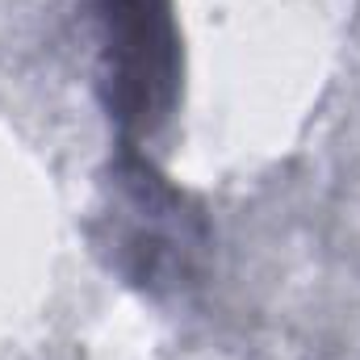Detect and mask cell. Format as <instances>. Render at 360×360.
Wrapping results in <instances>:
<instances>
[{"instance_id": "obj_1", "label": "cell", "mask_w": 360, "mask_h": 360, "mask_svg": "<svg viewBox=\"0 0 360 360\" xmlns=\"http://www.w3.org/2000/svg\"><path fill=\"white\" fill-rule=\"evenodd\" d=\"M109 84L117 122L130 134H151L176 96V30L168 0H101Z\"/></svg>"}]
</instances>
